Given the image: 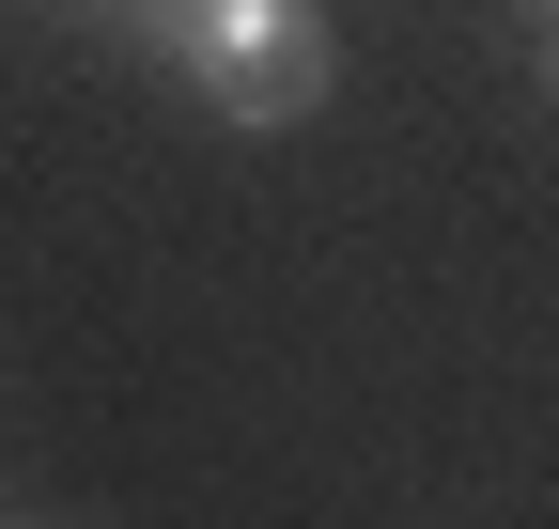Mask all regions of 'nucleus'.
Segmentation results:
<instances>
[{
    "mask_svg": "<svg viewBox=\"0 0 559 529\" xmlns=\"http://www.w3.org/2000/svg\"><path fill=\"white\" fill-rule=\"evenodd\" d=\"M94 16H109V32H124V47H140V32H156V0H94Z\"/></svg>",
    "mask_w": 559,
    "mask_h": 529,
    "instance_id": "obj_2",
    "label": "nucleus"
},
{
    "mask_svg": "<svg viewBox=\"0 0 559 529\" xmlns=\"http://www.w3.org/2000/svg\"><path fill=\"white\" fill-rule=\"evenodd\" d=\"M544 94H559V16H544Z\"/></svg>",
    "mask_w": 559,
    "mask_h": 529,
    "instance_id": "obj_3",
    "label": "nucleus"
},
{
    "mask_svg": "<svg viewBox=\"0 0 559 529\" xmlns=\"http://www.w3.org/2000/svg\"><path fill=\"white\" fill-rule=\"evenodd\" d=\"M528 16H559V0H528Z\"/></svg>",
    "mask_w": 559,
    "mask_h": 529,
    "instance_id": "obj_4",
    "label": "nucleus"
},
{
    "mask_svg": "<svg viewBox=\"0 0 559 529\" xmlns=\"http://www.w3.org/2000/svg\"><path fill=\"white\" fill-rule=\"evenodd\" d=\"M140 47L218 125H311L326 109V0H156Z\"/></svg>",
    "mask_w": 559,
    "mask_h": 529,
    "instance_id": "obj_1",
    "label": "nucleus"
}]
</instances>
